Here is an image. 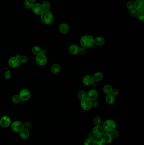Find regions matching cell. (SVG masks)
<instances>
[{
    "mask_svg": "<svg viewBox=\"0 0 144 145\" xmlns=\"http://www.w3.org/2000/svg\"><path fill=\"white\" fill-rule=\"evenodd\" d=\"M103 139L105 143H110L113 139V137L112 134L109 132H107L104 136Z\"/></svg>",
    "mask_w": 144,
    "mask_h": 145,
    "instance_id": "16",
    "label": "cell"
},
{
    "mask_svg": "<svg viewBox=\"0 0 144 145\" xmlns=\"http://www.w3.org/2000/svg\"><path fill=\"white\" fill-rule=\"evenodd\" d=\"M106 102L109 104H112L115 101V98L112 94H107L106 97Z\"/></svg>",
    "mask_w": 144,
    "mask_h": 145,
    "instance_id": "20",
    "label": "cell"
},
{
    "mask_svg": "<svg viewBox=\"0 0 144 145\" xmlns=\"http://www.w3.org/2000/svg\"><path fill=\"white\" fill-rule=\"evenodd\" d=\"M78 97L80 99H84V98H86L87 94H86V92L85 91L81 90V91H79L78 92Z\"/></svg>",
    "mask_w": 144,
    "mask_h": 145,
    "instance_id": "29",
    "label": "cell"
},
{
    "mask_svg": "<svg viewBox=\"0 0 144 145\" xmlns=\"http://www.w3.org/2000/svg\"><path fill=\"white\" fill-rule=\"evenodd\" d=\"M135 9L137 11L144 10V1L143 0H136L134 3Z\"/></svg>",
    "mask_w": 144,
    "mask_h": 145,
    "instance_id": "12",
    "label": "cell"
},
{
    "mask_svg": "<svg viewBox=\"0 0 144 145\" xmlns=\"http://www.w3.org/2000/svg\"><path fill=\"white\" fill-rule=\"evenodd\" d=\"M33 11L36 14H41L44 11L42 6L39 3H36L32 7Z\"/></svg>",
    "mask_w": 144,
    "mask_h": 145,
    "instance_id": "11",
    "label": "cell"
},
{
    "mask_svg": "<svg viewBox=\"0 0 144 145\" xmlns=\"http://www.w3.org/2000/svg\"><path fill=\"white\" fill-rule=\"evenodd\" d=\"M20 57H21V55H20L19 54H16V57H17V58L18 59H20Z\"/></svg>",
    "mask_w": 144,
    "mask_h": 145,
    "instance_id": "44",
    "label": "cell"
},
{
    "mask_svg": "<svg viewBox=\"0 0 144 145\" xmlns=\"http://www.w3.org/2000/svg\"><path fill=\"white\" fill-rule=\"evenodd\" d=\"M111 133H112L111 134H112V136L113 137H114V138H117V137L119 135L118 131L116 130H114Z\"/></svg>",
    "mask_w": 144,
    "mask_h": 145,
    "instance_id": "38",
    "label": "cell"
},
{
    "mask_svg": "<svg viewBox=\"0 0 144 145\" xmlns=\"http://www.w3.org/2000/svg\"><path fill=\"white\" fill-rule=\"evenodd\" d=\"M59 30L63 34H66L68 32L69 30V27L66 23H62L61 24L59 27Z\"/></svg>",
    "mask_w": 144,
    "mask_h": 145,
    "instance_id": "17",
    "label": "cell"
},
{
    "mask_svg": "<svg viewBox=\"0 0 144 145\" xmlns=\"http://www.w3.org/2000/svg\"><path fill=\"white\" fill-rule=\"evenodd\" d=\"M19 95L21 100L23 101H27L30 98L31 93L27 89H23L20 91Z\"/></svg>",
    "mask_w": 144,
    "mask_h": 145,
    "instance_id": "8",
    "label": "cell"
},
{
    "mask_svg": "<svg viewBox=\"0 0 144 145\" xmlns=\"http://www.w3.org/2000/svg\"><path fill=\"white\" fill-rule=\"evenodd\" d=\"M98 105H99V102L97 100H96V99L91 101V105H92V107H98Z\"/></svg>",
    "mask_w": 144,
    "mask_h": 145,
    "instance_id": "39",
    "label": "cell"
},
{
    "mask_svg": "<svg viewBox=\"0 0 144 145\" xmlns=\"http://www.w3.org/2000/svg\"><path fill=\"white\" fill-rule=\"evenodd\" d=\"M12 100L13 103H14L15 104H18L21 101V99L20 98V95H16L13 96L12 98Z\"/></svg>",
    "mask_w": 144,
    "mask_h": 145,
    "instance_id": "28",
    "label": "cell"
},
{
    "mask_svg": "<svg viewBox=\"0 0 144 145\" xmlns=\"http://www.w3.org/2000/svg\"><path fill=\"white\" fill-rule=\"evenodd\" d=\"M25 6L28 9H30L32 8L33 6L34 5V2L31 0H26L25 2Z\"/></svg>",
    "mask_w": 144,
    "mask_h": 145,
    "instance_id": "24",
    "label": "cell"
},
{
    "mask_svg": "<svg viewBox=\"0 0 144 145\" xmlns=\"http://www.w3.org/2000/svg\"><path fill=\"white\" fill-rule=\"evenodd\" d=\"M119 93L118 90L117 89H112V92L111 93V94H112V95H114V96L117 95Z\"/></svg>",
    "mask_w": 144,
    "mask_h": 145,
    "instance_id": "40",
    "label": "cell"
},
{
    "mask_svg": "<svg viewBox=\"0 0 144 145\" xmlns=\"http://www.w3.org/2000/svg\"><path fill=\"white\" fill-rule=\"evenodd\" d=\"M79 47L76 45H72L70 46L69 48V51L70 53L73 55H76L79 53Z\"/></svg>",
    "mask_w": 144,
    "mask_h": 145,
    "instance_id": "14",
    "label": "cell"
},
{
    "mask_svg": "<svg viewBox=\"0 0 144 145\" xmlns=\"http://www.w3.org/2000/svg\"><path fill=\"white\" fill-rule=\"evenodd\" d=\"M112 87L111 86L109 85H106L104 87V92L107 94H110L112 92Z\"/></svg>",
    "mask_w": 144,
    "mask_h": 145,
    "instance_id": "25",
    "label": "cell"
},
{
    "mask_svg": "<svg viewBox=\"0 0 144 145\" xmlns=\"http://www.w3.org/2000/svg\"><path fill=\"white\" fill-rule=\"evenodd\" d=\"M88 98H89L90 100H94L96 99L98 97V93L97 91L95 90H90L88 92Z\"/></svg>",
    "mask_w": 144,
    "mask_h": 145,
    "instance_id": "15",
    "label": "cell"
},
{
    "mask_svg": "<svg viewBox=\"0 0 144 145\" xmlns=\"http://www.w3.org/2000/svg\"><path fill=\"white\" fill-rule=\"evenodd\" d=\"M36 60L37 64L41 66L45 65L47 62V58L45 56L41 54L37 55Z\"/></svg>",
    "mask_w": 144,
    "mask_h": 145,
    "instance_id": "7",
    "label": "cell"
},
{
    "mask_svg": "<svg viewBox=\"0 0 144 145\" xmlns=\"http://www.w3.org/2000/svg\"></svg>",
    "mask_w": 144,
    "mask_h": 145,
    "instance_id": "46",
    "label": "cell"
},
{
    "mask_svg": "<svg viewBox=\"0 0 144 145\" xmlns=\"http://www.w3.org/2000/svg\"><path fill=\"white\" fill-rule=\"evenodd\" d=\"M61 70V67L58 64H55L51 67V71L53 73H58Z\"/></svg>",
    "mask_w": 144,
    "mask_h": 145,
    "instance_id": "22",
    "label": "cell"
},
{
    "mask_svg": "<svg viewBox=\"0 0 144 145\" xmlns=\"http://www.w3.org/2000/svg\"><path fill=\"white\" fill-rule=\"evenodd\" d=\"M46 54H47V51H46V50H45V49L41 50V54H42V55H45Z\"/></svg>",
    "mask_w": 144,
    "mask_h": 145,
    "instance_id": "42",
    "label": "cell"
},
{
    "mask_svg": "<svg viewBox=\"0 0 144 145\" xmlns=\"http://www.w3.org/2000/svg\"><path fill=\"white\" fill-rule=\"evenodd\" d=\"M84 145H94L93 140L91 138H88L86 140L84 143Z\"/></svg>",
    "mask_w": 144,
    "mask_h": 145,
    "instance_id": "31",
    "label": "cell"
},
{
    "mask_svg": "<svg viewBox=\"0 0 144 145\" xmlns=\"http://www.w3.org/2000/svg\"><path fill=\"white\" fill-rule=\"evenodd\" d=\"M20 62L19 59L17 57H11L9 61V65L12 68H16L20 65Z\"/></svg>",
    "mask_w": 144,
    "mask_h": 145,
    "instance_id": "13",
    "label": "cell"
},
{
    "mask_svg": "<svg viewBox=\"0 0 144 145\" xmlns=\"http://www.w3.org/2000/svg\"><path fill=\"white\" fill-rule=\"evenodd\" d=\"M137 17L139 19L141 20L144 21V10L139 11L138 12L137 14Z\"/></svg>",
    "mask_w": 144,
    "mask_h": 145,
    "instance_id": "30",
    "label": "cell"
},
{
    "mask_svg": "<svg viewBox=\"0 0 144 145\" xmlns=\"http://www.w3.org/2000/svg\"><path fill=\"white\" fill-rule=\"evenodd\" d=\"M80 43L84 47L90 48L93 46L94 40L93 37L90 36H85L81 39Z\"/></svg>",
    "mask_w": 144,
    "mask_h": 145,
    "instance_id": "1",
    "label": "cell"
},
{
    "mask_svg": "<svg viewBox=\"0 0 144 145\" xmlns=\"http://www.w3.org/2000/svg\"><path fill=\"white\" fill-rule=\"evenodd\" d=\"M31 0L33 1H36L37 0Z\"/></svg>",
    "mask_w": 144,
    "mask_h": 145,
    "instance_id": "45",
    "label": "cell"
},
{
    "mask_svg": "<svg viewBox=\"0 0 144 145\" xmlns=\"http://www.w3.org/2000/svg\"><path fill=\"white\" fill-rule=\"evenodd\" d=\"M11 128L15 132H20L23 129V124L19 121H15L12 124Z\"/></svg>",
    "mask_w": 144,
    "mask_h": 145,
    "instance_id": "4",
    "label": "cell"
},
{
    "mask_svg": "<svg viewBox=\"0 0 144 145\" xmlns=\"http://www.w3.org/2000/svg\"><path fill=\"white\" fill-rule=\"evenodd\" d=\"M130 15L133 17H136L137 15L138 11L135 9H131L130 11Z\"/></svg>",
    "mask_w": 144,
    "mask_h": 145,
    "instance_id": "34",
    "label": "cell"
},
{
    "mask_svg": "<svg viewBox=\"0 0 144 145\" xmlns=\"http://www.w3.org/2000/svg\"><path fill=\"white\" fill-rule=\"evenodd\" d=\"M126 7L129 9H132L134 8V3L133 1H129L127 3Z\"/></svg>",
    "mask_w": 144,
    "mask_h": 145,
    "instance_id": "36",
    "label": "cell"
},
{
    "mask_svg": "<svg viewBox=\"0 0 144 145\" xmlns=\"http://www.w3.org/2000/svg\"><path fill=\"white\" fill-rule=\"evenodd\" d=\"M93 78L94 81H99L103 78V75L101 72H96L93 75Z\"/></svg>",
    "mask_w": 144,
    "mask_h": 145,
    "instance_id": "23",
    "label": "cell"
},
{
    "mask_svg": "<svg viewBox=\"0 0 144 145\" xmlns=\"http://www.w3.org/2000/svg\"><path fill=\"white\" fill-rule=\"evenodd\" d=\"M82 107L85 110H88L90 109L91 105V101L89 98H85L82 99L81 102Z\"/></svg>",
    "mask_w": 144,
    "mask_h": 145,
    "instance_id": "5",
    "label": "cell"
},
{
    "mask_svg": "<svg viewBox=\"0 0 144 145\" xmlns=\"http://www.w3.org/2000/svg\"><path fill=\"white\" fill-rule=\"evenodd\" d=\"M87 52V50L85 48H81L79 49V53L82 55H84L86 54Z\"/></svg>",
    "mask_w": 144,
    "mask_h": 145,
    "instance_id": "37",
    "label": "cell"
},
{
    "mask_svg": "<svg viewBox=\"0 0 144 145\" xmlns=\"http://www.w3.org/2000/svg\"><path fill=\"white\" fill-rule=\"evenodd\" d=\"M41 19L45 24H50L53 21V17L51 12L49 11H45L41 14Z\"/></svg>",
    "mask_w": 144,
    "mask_h": 145,
    "instance_id": "2",
    "label": "cell"
},
{
    "mask_svg": "<svg viewBox=\"0 0 144 145\" xmlns=\"http://www.w3.org/2000/svg\"><path fill=\"white\" fill-rule=\"evenodd\" d=\"M94 145H105V143L103 138L101 137H96L93 140Z\"/></svg>",
    "mask_w": 144,
    "mask_h": 145,
    "instance_id": "19",
    "label": "cell"
},
{
    "mask_svg": "<svg viewBox=\"0 0 144 145\" xmlns=\"http://www.w3.org/2000/svg\"><path fill=\"white\" fill-rule=\"evenodd\" d=\"M19 60H20V63L24 64L27 63L28 61V58L25 56H21L19 59Z\"/></svg>",
    "mask_w": 144,
    "mask_h": 145,
    "instance_id": "32",
    "label": "cell"
},
{
    "mask_svg": "<svg viewBox=\"0 0 144 145\" xmlns=\"http://www.w3.org/2000/svg\"><path fill=\"white\" fill-rule=\"evenodd\" d=\"M82 82L85 85L89 86L92 85V84L95 81L92 76L88 75L84 77L82 79Z\"/></svg>",
    "mask_w": 144,
    "mask_h": 145,
    "instance_id": "10",
    "label": "cell"
},
{
    "mask_svg": "<svg viewBox=\"0 0 144 145\" xmlns=\"http://www.w3.org/2000/svg\"><path fill=\"white\" fill-rule=\"evenodd\" d=\"M92 86L93 87H97V84H96V83L94 82L93 84H92Z\"/></svg>",
    "mask_w": 144,
    "mask_h": 145,
    "instance_id": "43",
    "label": "cell"
},
{
    "mask_svg": "<svg viewBox=\"0 0 144 145\" xmlns=\"http://www.w3.org/2000/svg\"><path fill=\"white\" fill-rule=\"evenodd\" d=\"M11 120L9 117L5 116L1 118L0 120V125L3 127L6 128L10 126Z\"/></svg>",
    "mask_w": 144,
    "mask_h": 145,
    "instance_id": "6",
    "label": "cell"
},
{
    "mask_svg": "<svg viewBox=\"0 0 144 145\" xmlns=\"http://www.w3.org/2000/svg\"><path fill=\"white\" fill-rule=\"evenodd\" d=\"M11 77V72L9 71H6L5 73V77L6 79H9Z\"/></svg>",
    "mask_w": 144,
    "mask_h": 145,
    "instance_id": "41",
    "label": "cell"
},
{
    "mask_svg": "<svg viewBox=\"0 0 144 145\" xmlns=\"http://www.w3.org/2000/svg\"><path fill=\"white\" fill-rule=\"evenodd\" d=\"M93 135L96 137H102L104 134V130L100 126H96L93 130Z\"/></svg>",
    "mask_w": 144,
    "mask_h": 145,
    "instance_id": "9",
    "label": "cell"
},
{
    "mask_svg": "<svg viewBox=\"0 0 144 145\" xmlns=\"http://www.w3.org/2000/svg\"><path fill=\"white\" fill-rule=\"evenodd\" d=\"M116 127V123L114 121L109 120L105 122L103 124L104 129L106 132L111 133L115 130Z\"/></svg>",
    "mask_w": 144,
    "mask_h": 145,
    "instance_id": "3",
    "label": "cell"
},
{
    "mask_svg": "<svg viewBox=\"0 0 144 145\" xmlns=\"http://www.w3.org/2000/svg\"><path fill=\"white\" fill-rule=\"evenodd\" d=\"M41 48L38 46H34L32 49L33 53L36 55L41 54Z\"/></svg>",
    "mask_w": 144,
    "mask_h": 145,
    "instance_id": "26",
    "label": "cell"
},
{
    "mask_svg": "<svg viewBox=\"0 0 144 145\" xmlns=\"http://www.w3.org/2000/svg\"><path fill=\"white\" fill-rule=\"evenodd\" d=\"M20 136L23 139H27L29 136V132L28 130L23 129L20 132Z\"/></svg>",
    "mask_w": 144,
    "mask_h": 145,
    "instance_id": "18",
    "label": "cell"
},
{
    "mask_svg": "<svg viewBox=\"0 0 144 145\" xmlns=\"http://www.w3.org/2000/svg\"><path fill=\"white\" fill-rule=\"evenodd\" d=\"M94 123L95 125L99 126L102 123V120L99 117H96L94 120Z\"/></svg>",
    "mask_w": 144,
    "mask_h": 145,
    "instance_id": "35",
    "label": "cell"
},
{
    "mask_svg": "<svg viewBox=\"0 0 144 145\" xmlns=\"http://www.w3.org/2000/svg\"><path fill=\"white\" fill-rule=\"evenodd\" d=\"M42 6L43 8L44 9V10H45V11H48L50 9V3L47 1H44L42 3Z\"/></svg>",
    "mask_w": 144,
    "mask_h": 145,
    "instance_id": "27",
    "label": "cell"
},
{
    "mask_svg": "<svg viewBox=\"0 0 144 145\" xmlns=\"http://www.w3.org/2000/svg\"><path fill=\"white\" fill-rule=\"evenodd\" d=\"M105 39L102 37H99L94 40V43L98 46H102L105 43Z\"/></svg>",
    "mask_w": 144,
    "mask_h": 145,
    "instance_id": "21",
    "label": "cell"
},
{
    "mask_svg": "<svg viewBox=\"0 0 144 145\" xmlns=\"http://www.w3.org/2000/svg\"><path fill=\"white\" fill-rule=\"evenodd\" d=\"M32 127L31 124L29 122H26L23 124V129L25 130H30Z\"/></svg>",
    "mask_w": 144,
    "mask_h": 145,
    "instance_id": "33",
    "label": "cell"
}]
</instances>
